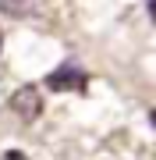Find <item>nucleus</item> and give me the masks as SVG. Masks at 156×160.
Segmentation results:
<instances>
[{"label":"nucleus","instance_id":"1","mask_svg":"<svg viewBox=\"0 0 156 160\" xmlns=\"http://www.w3.org/2000/svg\"><path fill=\"white\" fill-rule=\"evenodd\" d=\"M46 86L53 92H85L89 75H85V68H78V64L68 61V64H60V68H53L46 75Z\"/></svg>","mask_w":156,"mask_h":160},{"label":"nucleus","instance_id":"2","mask_svg":"<svg viewBox=\"0 0 156 160\" xmlns=\"http://www.w3.org/2000/svg\"><path fill=\"white\" fill-rule=\"evenodd\" d=\"M11 107H14V114H21L25 121H35V118L43 114V96H39L35 86H21L11 96Z\"/></svg>","mask_w":156,"mask_h":160},{"label":"nucleus","instance_id":"3","mask_svg":"<svg viewBox=\"0 0 156 160\" xmlns=\"http://www.w3.org/2000/svg\"><path fill=\"white\" fill-rule=\"evenodd\" d=\"M0 7H7L11 14H29V11H25V4H21V0H0Z\"/></svg>","mask_w":156,"mask_h":160},{"label":"nucleus","instance_id":"4","mask_svg":"<svg viewBox=\"0 0 156 160\" xmlns=\"http://www.w3.org/2000/svg\"><path fill=\"white\" fill-rule=\"evenodd\" d=\"M25 153H21V149H7V153H4V160H21Z\"/></svg>","mask_w":156,"mask_h":160},{"label":"nucleus","instance_id":"5","mask_svg":"<svg viewBox=\"0 0 156 160\" xmlns=\"http://www.w3.org/2000/svg\"><path fill=\"white\" fill-rule=\"evenodd\" d=\"M145 11H149V18H153V25H156V0H145Z\"/></svg>","mask_w":156,"mask_h":160},{"label":"nucleus","instance_id":"6","mask_svg":"<svg viewBox=\"0 0 156 160\" xmlns=\"http://www.w3.org/2000/svg\"><path fill=\"white\" fill-rule=\"evenodd\" d=\"M149 125H153V128H156V110H149Z\"/></svg>","mask_w":156,"mask_h":160}]
</instances>
